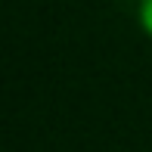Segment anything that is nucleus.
<instances>
[{
    "mask_svg": "<svg viewBox=\"0 0 152 152\" xmlns=\"http://www.w3.org/2000/svg\"><path fill=\"white\" fill-rule=\"evenodd\" d=\"M140 25L152 37V0H140Z\"/></svg>",
    "mask_w": 152,
    "mask_h": 152,
    "instance_id": "1",
    "label": "nucleus"
}]
</instances>
